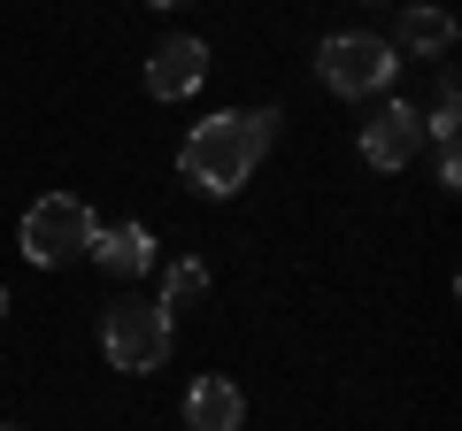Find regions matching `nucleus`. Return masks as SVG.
<instances>
[{"instance_id": "nucleus-1", "label": "nucleus", "mask_w": 462, "mask_h": 431, "mask_svg": "<svg viewBox=\"0 0 462 431\" xmlns=\"http://www.w3.org/2000/svg\"><path fill=\"white\" fill-rule=\"evenodd\" d=\"M278 124H285L278 108H224V116H200L193 132H185V147H178V178L193 185V193H208V200H231L254 170H263Z\"/></svg>"}, {"instance_id": "nucleus-2", "label": "nucleus", "mask_w": 462, "mask_h": 431, "mask_svg": "<svg viewBox=\"0 0 462 431\" xmlns=\"http://www.w3.org/2000/svg\"><path fill=\"white\" fill-rule=\"evenodd\" d=\"M393 69H401V47L378 39V32H331L324 47H316V78L339 100H378L385 85H393Z\"/></svg>"}, {"instance_id": "nucleus-3", "label": "nucleus", "mask_w": 462, "mask_h": 431, "mask_svg": "<svg viewBox=\"0 0 462 431\" xmlns=\"http://www.w3.org/2000/svg\"><path fill=\"white\" fill-rule=\"evenodd\" d=\"M100 354H108V370H132V378L162 370L170 362V308L162 300H108V316H100Z\"/></svg>"}, {"instance_id": "nucleus-4", "label": "nucleus", "mask_w": 462, "mask_h": 431, "mask_svg": "<svg viewBox=\"0 0 462 431\" xmlns=\"http://www.w3.org/2000/svg\"><path fill=\"white\" fill-rule=\"evenodd\" d=\"M93 232H100V224H93V208H85L78 193H47V200H32L16 247H23V262L62 270V262H78V254L93 247Z\"/></svg>"}, {"instance_id": "nucleus-5", "label": "nucleus", "mask_w": 462, "mask_h": 431, "mask_svg": "<svg viewBox=\"0 0 462 431\" xmlns=\"http://www.w3.org/2000/svg\"><path fill=\"white\" fill-rule=\"evenodd\" d=\"M416 139H424V124H416L409 100H378L370 124H363V162H370V170H401V162L416 154Z\"/></svg>"}, {"instance_id": "nucleus-6", "label": "nucleus", "mask_w": 462, "mask_h": 431, "mask_svg": "<svg viewBox=\"0 0 462 431\" xmlns=\"http://www.w3.org/2000/svg\"><path fill=\"white\" fill-rule=\"evenodd\" d=\"M200 78H208V47H200V39H162V47L147 54V93L154 100L200 93Z\"/></svg>"}, {"instance_id": "nucleus-7", "label": "nucleus", "mask_w": 462, "mask_h": 431, "mask_svg": "<svg viewBox=\"0 0 462 431\" xmlns=\"http://www.w3.org/2000/svg\"><path fill=\"white\" fill-rule=\"evenodd\" d=\"M247 424V393L231 378H193L185 393V431H239Z\"/></svg>"}, {"instance_id": "nucleus-8", "label": "nucleus", "mask_w": 462, "mask_h": 431, "mask_svg": "<svg viewBox=\"0 0 462 431\" xmlns=\"http://www.w3.org/2000/svg\"><path fill=\"white\" fill-rule=\"evenodd\" d=\"M85 254L100 270H116V278H139V270H154V232L147 224H108V232H93Z\"/></svg>"}, {"instance_id": "nucleus-9", "label": "nucleus", "mask_w": 462, "mask_h": 431, "mask_svg": "<svg viewBox=\"0 0 462 431\" xmlns=\"http://www.w3.org/2000/svg\"><path fill=\"white\" fill-rule=\"evenodd\" d=\"M401 47L409 54H447L455 47V16H447L439 0H409L401 8Z\"/></svg>"}, {"instance_id": "nucleus-10", "label": "nucleus", "mask_w": 462, "mask_h": 431, "mask_svg": "<svg viewBox=\"0 0 462 431\" xmlns=\"http://www.w3.org/2000/svg\"><path fill=\"white\" fill-rule=\"evenodd\" d=\"M193 300H208V262H200V254H178V262L162 270V308L178 316V308H193Z\"/></svg>"}, {"instance_id": "nucleus-11", "label": "nucleus", "mask_w": 462, "mask_h": 431, "mask_svg": "<svg viewBox=\"0 0 462 431\" xmlns=\"http://www.w3.org/2000/svg\"><path fill=\"white\" fill-rule=\"evenodd\" d=\"M147 8H178V0H147Z\"/></svg>"}, {"instance_id": "nucleus-12", "label": "nucleus", "mask_w": 462, "mask_h": 431, "mask_svg": "<svg viewBox=\"0 0 462 431\" xmlns=\"http://www.w3.org/2000/svg\"><path fill=\"white\" fill-rule=\"evenodd\" d=\"M0 308H8V293H0Z\"/></svg>"}, {"instance_id": "nucleus-13", "label": "nucleus", "mask_w": 462, "mask_h": 431, "mask_svg": "<svg viewBox=\"0 0 462 431\" xmlns=\"http://www.w3.org/2000/svg\"><path fill=\"white\" fill-rule=\"evenodd\" d=\"M8 431H23V424H8Z\"/></svg>"}]
</instances>
